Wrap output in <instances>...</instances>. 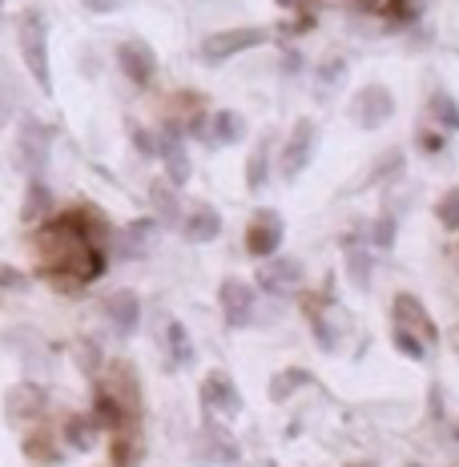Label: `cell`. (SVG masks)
<instances>
[{
	"label": "cell",
	"mask_w": 459,
	"mask_h": 467,
	"mask_svg": "<svg viewBox=\"0 0 459 467\" xmlns=\"http://www.w3.org/2000/svg\"><path fill=\"white\" fill-rule=\"evenodd\" d=\"M315 335H318V347L322 350H335V335H330V327L322 323V318H315Z\"/></svg>",
	"instance_id": "d590c367"
},
{
	"label": "cell",
	"mask_w": 459,
	"mask_h": 467,
	"mask_svg": "<svg viewBox=\"0 0 459 467\" xmlns=\"http://www.w3.org/2000/svg\"><path fill=\"white\" fill-rule=\"evenodd\" d=\"M427 109L443 130H459V105L452 101L447 93H432V101H427Z\"/></svg>",
	"instance_id": "d4e9b609"
},
{
	"label": "cell",
	"mask_w": 459,
	"mask_h": 467,
	"mask_svg": "<svg viewBox=\"0 0 459 467\" xmlns=\"http://www.w3.org/2000/svg\"><path fill=\"white\" fill-rule=\"evenodd\" d=\"M432 415H443V399H439V387H432Z\"/></svg>",
	"instance_id": "74e56055"
},
{
	"label": "cell",
	"mask_w": 459,
	"mask_h": 467,
	"mask_svg": "<svg viewBox=\"0 0 459 467\" xmlns=\"http://www.w3.org/2000/svg\"><path fill=\"white\" fill-rule=\"evenodd\" d=\"M48 153H53V130L37 117H21V130H16V145H13V161L21 165L28 178H41Z\"/></svg>",
	"instance_id": "3957f363"
},
{
	"label": "cell",
	"mask_w": 459,
	"mask_h": 467,
	"mask_svg": "<svg viewBox=\"0 0 459 467\" xmlns=\"http://www.w3.org/2000/svg\"><path fill=\"white\" fill-rule=\"evenodd\" d=\"M343 69H347V61H327V65H322V81H327V85L339 81L335 73H343Z\"/></svg>",
	"instance_id": "8d00e7d4"
},
{
	"label": "cell",
	"mask_w": 459,
	"mask_h": 467,
	"mask_svg": "<svg viewBox=\"0 0 459 467\" xmlns=\"http://www.w3.org/2000/svg\"><path fill=\"white\" fill-rule=\"evenodd\" d=\"M158 153L165 158V178H170V186H173V190H182L185 182H190V173H193L190 153H185V141L178 138V133H170V138L158 145Z\"/></svg>",
	"instance_id": "2e32d148"
},
{
	"label": "cell",
	"mask_w": 459,
	"mask_h": 467,
	"mask_svg": "<svg viewBox=\"0 0 459 467\" xmlns=\"http://www.w3.org/2000/svg\"><path fill=\"white\" fill-rule=\"evenodd\" d=\"M218 303H222V315H226L230 327H246L254 318V303H258V295H254L250 282L242 278H226L218 290Z\"/></svg>",
	"instance_id": "9c48e42d"
},
{
	"label": "cell",
	"mask_w": 459,
	"mask_h": 467,
	"mask_svg": "<svg viewBox=\"0 0 459 467\" xmlns=\"http://www.w3.org/2000/svg\"><path fill=\"white\" fill-rule=\"evenodd\" d=\"M415 141H419V150H423V153H443V145H447L439 130H419Z\"/></svg>",
	"instance_id": "e575fe53"
},
{
	"label": "cell",
	"mask_w": 459,
	"mask_h": 467,
	"mask_svg": "<svg viewBox=\"0 0 459 467\" xmlns=\"http://www.w3.org/2000/svg\"><path fill=\"white\" fill-rule=\"evenodd\" d=\"M165 347H170V358L178 367H190L193 363V343H190V330L182 323H170L165 327Z\"/></svg>",
	"instance_id": "603a6c76"
},
{
	"label": "cell",
	"mask_w": 459,
	"mask_h": 467,
	"mask_svg": "<svg viewBox=\"0 0 459 467\" xmlns=\"http://www.w3.org/2000/svg\"><path fill=\"white\" fill-rule=\"evenodd\" d=\"M28 286V275H21L16 266H5L0 262V290H25Z\"/></svg>",
	"instance_id": "836d02e7"
},
{
	"label": "cell",
	"mask_w": 459,
	"mask_h": 467,
	"mask_svg": "<svg viewBox=\"0 0 459 467\" xmlns=\"http://www.w3.org/2000/svg\"><path fill=\"white\" fill-rule=\"evenodd\" d=\"M150 198H153V206H158V213H162V222H170V226H178V218H182V210H178V198H173V190L170 186H153L150 190Z\"/></svg>",
	"instance_id": "484cf974"
},
{
	"label": "cell",
	"mask_w": 459,
	"mask_h": 467,
	"mask_svg": "<svg viewBox=\"0 0 459 467\" xmlns=\"http://www.w3.org/2000/svg\"><path fill=\"white\" fill-rule=\"evenodd\" d=\"M455 440H459V423H455Z\"/></svg>",
	"instance_id": "ab89813d"
},
{
	"label": "cell",
	"mask_w": 459,
	"mask_h": 467,
	"mask_svg": "<svg viewBox=\"0 0 459 467\" xmlns=\"http://www.w3.org/2000/svg\"><path fill=\"white\" fill-rule=\"evenodd\" d=\"M350 117H355L363 130H379L395 117V97H391L387 85H363L350 101Z\"/></svg>",
	"instance_id": "5b68a950"
},
{
	"label": "cell",
	"mask_w": 459,
	"mask_h": 467,
	"mask_svg": "<svg viewBox=\"0 0 459 467\" xmlns=\"http://www.w3.org/2000/svg\"><path fill=\"white\" fill-rule=\"evenodd\" d=\"M48 213H53V190H48L41 178H28L21 218L25 222H48Z\"/></svg>",
	"instance_id": "ac0fdd59"
},
{
	"label": "cell",
	"mask_w": 459,
	"mask_h": 467,
	"mask_svg": "<svg viewBox=\"0 0 459 467\" xmlns=\"http://www.w3.org/2000/svg\"><path fill=\"white\" fill-rule=\"evenodd\" d=\"M77 363H81L89 375H97L101 371V350H97L89 338H81V343H77Z\"/></svg>",
	"instance_id": "1f68e13d"
},
{
	"label": "cell",
	"mask_w": 459,
	"mask_h": 467,
	"mask_svg": "<svg viewBox=\"0 0 459 467\" xmlns=\"http://www.w3.org/2000/svg\"><path fill=\"white\" fill-rule=\"evenodd\" d=\"M258 282L270 290V295H295L302 282H307V270H302L298 258H275L270 254V262L258 270Z\"/></svg>",
	"instance_id": "30bf717a"
},
{
	"label": "cell",
	"mask_w": 459,
	"mask_h": 467,
	"mask_svg": "<svg viewBox=\"0 0 459 467\" xmlns=\"http://www.w3.org/2000/svg\"><path fill=\"white\" fill-rule=\"evenodd\" d=\"M198 138L206 145H234L242 138V117L230 113V109L210 113L206 121H198Z\"/></svg>",
	"instance_id": "9a60e30c"
},
{
	"label": "cell",
	"mask_w": 459,
	"mask_h": 467,
	"mask_svg": "<svg viewBox=\"0 0 459 467\" xmlns=\"http://www.w3.org/2000/svg\"><path fill=\"white\" fill-rule=\"evenodd\" d=\"M97 431H101V423H97L93 415H69V420H65V443L77 447V451H93Z\"/></svg>",
	"instance_id": "ffe728a7"
},
{
	"label": "cell",
	"mask_w": 459,
	"mask_h": 467,
	"mask_svg": "<svg viewBox=\"0 0 459 467\" xmlns=\"http://www.w3.org/2000/svg\"><path fill=\"white\" fill-rule=\"evenodd\" d=\"M202 399H206V411H222V415H238L242 411V395L234 387V379L226 371H210L202 383Z\"/></svg>",
	"instance_id": "7c38bea8"
},
{
	"label": "cell",
	"mask_w": 459,
	"mask_h": 467,
	"mask_svg": "<svg viewBox=\"0 0 459 467\" xmlns=\"http://www.w3.org/2000/svg\"><path fill=\"white\" fill-rule=\"evenodd\" d=\"M347 266H350V282H355L359 290H370V270H375V266H370V254H367V250H350V262H347Z\"/></svg>",
	"instance_id": "f1b7e54d"
},
{
	"label": "cell",
	"mask_w": 459,
	"mask_h": 467,
	"mask_svg": "<svg viewBox=\"0 0 459 467\" xmlns=\"http://www.w3.org/2000/svg\"><path fill=\"white\" fill-rule=\"evenodd\" d=\"M0 5H5V0H0Z\"/></svg>",
	"instance_id": "60d3db41"
},
{
	"label": "cell",
	"mask_w": 459,
	"mask_h": 467,
	"mask_svg": "<svg viewBox=\"0 0 459 467\" xmlns=\"http://www.w3.org/2000/svg\"><path fill=\"white\" fill-rule=\"evenodd\" d=\"M105 318L113 323L117 335H133L141 323V303H138V295L133 290H113L110 298H105Z\"/></svg>",
	"instance_id": "5bb4252c"
},
{
	"label": "cell",
	"mask_w": 459,
	"mask_h": 467,
	"mask_svg": "<svg viewBox=\"0 0 459 467\" xmlns=\"http://www.w3.org/2000/svg\"><path fill=\"white\" fill-rule=\"evenodd\" d=\"M435 218H439V226L443 230H459V190H447L443 198L435 202Z\"/></svg>",
	"instance_id": "4316f807"
},
{
	"label": "cell",
	"mask_w": 459,
	"mask_h": 467,
	"mask_svg": "<svg viewBox=\"0 0 459 467\" xmlns=\"http://www.w3.org/2000/svg\"><path fill=\"white\" fill-rule=\"evenodd\" d=\"M202 460H210V463H238V447L230 443V435H226V427H218L206 415V431H202Z\"/></svg>",
	"instance_id": "e0dca14e"
},
{
	"label": "cell",
	"mask_w": 459,
	"mask_h": 467,
	"mask_svg": "<svg viewBox=\"0 0 459 467\" xmlns=\"http://www.w3.org/2000/svg\"><path fill=\"white\" fill-rule=\"evenodd\" d=\"M117 65H121V73L130 77L133 85H153V77H158V53H153L145 41H121L117 45Z\"/></svg>",
	"instance_id": "ba28073f"
},
{
	"label": "cell",
	"mask_w": 459,
	"mask_h": 467,
	"mask_svg": "<svg viewBox=\"0 0 459 467\" xmlns=\"http://www.w3.org/2000/svg\"><path fill=\"white\" fill-rule=\"evenodd\" d=\"M13 109H16V89H13V77H8V65H0V125H8Z\"/></svg>",
	"instance_id": "4dcf8cb0"
},
{
	"label": "cell",
	"mask_w": 459,
	"mask_h": 467,
	"mask_svg": "<svg viewBox=\"0 0 459 467\" xmlns=\"http://www.w3.org/2000/svg\"><path fill=\"white\" fill-rule=\"evenodd\" d=\"M218 234H222V213L214 206H198L190 213V222H185V238L198 242V246L202 242H214Z\"/></svg>",
	"instance_id": "d6986e66"
},
{
	"label": "cell",
	"mask_w": 459,
	"mask_h": 467,
	"mask_svg": "<svg viewBox=\"0 0 459 467\" xmlns=\"http://www.w3.org/2000/svg\"><path fill=\"white\" fill-rule=\"evenodd\" d=\"M391 343H395V350H399V355H407V358H415V363H423V355H427V343H423V338H415L412 330L395 327V335H391Z\"/></svg>",
	"instance_id": "83f0119b"
},
{
	"label": "cell",
	"mask_w": 459,
	"mask_h": 467,
	"mask_svg": "<svg viewBox=\"0 0 459 467\" xmlns=\"http://www.w3.org/2000/svg\"><path fill=\"white\" fill-rule=\"evenodd\" d=\"M278 5H282V8H298L302 0H278Z\"/></svg>",
	"instance_id": "f35d334b"
},
{
	"label": "cell",
	"mask_w": 459,
	"mask_h": 467,
	"mask_svg": "<svg viewBox=\"0 0 459 467\" xmlns=\"http://www.w3.org/2000/svg\"><path fill=\"white\" fill-rule=\"evenodd\" d=\"M395 218H391V213H387V218H375V222H370V246H375V250H391V246H395Z\"/></svg>",
	"instance_id": "f546056e"
},
{
	"label": "cell",
	"mask_w": 459,
	"mask_h": 467,
	"mask_svg": "<svg viewBox=\"0 0 459 467\" xmlns=\"http://www.w3.org/2000/svg\"><path fill=\"white\" fill-rule=\"evenodd\" d=\"M270 182V138H262L258 145H254L250 153V165H246V186L258 193L262 186Z\"/></svg>",
	"instance_id": "44dd1931"
},
{
	"label": "cell",
	"mask_w": 459,
	"mask_h": 467,
	"mask_svg": "<svg viewBox=\"0 0 459 467\" xmlns=\"http://www.w3.org/2000/svg\"><path fill=\"white\" fill-rule=\"evenodd\" d=\"M270 41V33L262 25H246V28H222V33H210L206 41H202L198 48V57L206 65H222V61H230V57H238V53H250V48H258V45H266Z\"/></svg>",
	"instance_id": "277c9868"
},
{
	"label": "cell",
	"mask_w": 459,
	"mask_h": 467,
	"mask_svg": "<svg viewBox=\"0 0 459 467\" xmlns=\"http://www.w3.org/2000/svg\"><path fill=\"white\" fill-rule=\"evenodd\" d=\"M395 327H403V330H412L415 338H423V343H435V323H432V315H427V306L419 303L415 295H399L395 298Z\"/></svg>",
	"instance_id": "8fae6325"
},
{
	"label": "cell",
	"mask_w": 459,
	"mask_h": 467,
	"mask_svg": "<svg viewBox=\"0 0 459 467\" xmlns=\"http://www.w3.org/2000/svg\"><path fill=\"white\" fill-rule=\"evenodd\" d=\"M37 262H41L45 275H53L61 286H81V282H93L105 270L101 250L93 246V238L85 234L81 218H57L37 234L33 242Z\"/></svg>",
	"instance_id": "6da1fadb"
},
{
	"label": "cell",
	"mask_w": 459,
	"mask_h": 467,
	"mask_svg": "<svg viewBox=\"0 0 459 467\" xmlns=\"http://www.w3.org/2000/svg\"><path fill=\"white\" fill-rule=\"evenodd\" d=\"M133 150H138L141 158H158V138H153L150 130H138V125H133Z\"/></svg>",
	"instance_id": "d6a6232c"
},
{
	"label": "cell",
	"mask_w": 459,
	"mask_h": 467,
	"mask_svg": "<svg viewBox=\"0 0 459 467\" xmlns=\"http://www.w3.org/2000/svg\"><path fill=\"white\" fill-rule=\"evenodd\" d=\"M315 145H318V125L307 121V117L295 121L287 150H282V173H287V178H298V173L310 165V158H315Z\"/></svg>",
	"instance_id": "8992f818"
},
{
	"label": "cell",
	"mask_w": 459,
	"mask_h": 467,
	"mask_svg": "<svg viewBox=\"0 0 459 467\" xmlns=\"http://www.w3.org/2000/svg\"><path fill=\"white\" fill-rule=\"evenodd\" d=\"M395 173H403V153H399V150H387L383 158H379V161L367 170V178L359 182V186H383V182H391Z\"/></svg>",
	"instance_id": "7402d4cb"
},
{
	"label": "cell",
	"mask_w": 459,
	"mask_h": 467,
	"mask_svg": "<svg viewBox=\"0 0 459 467\" xmlns=\"http://www.w3.org/2000/svg\"><path fill=\"white\" fill-rule=\"evenodd\" d=\"M5 411H8V420H13V423H33V420H41V411H45V391H41V387H33V383L8 387Z\"/></svg>",
	"instance_id": "4fadbf2b"
},
{
	"label": "cell",
	"mask_w": 459,
	"mask_h": 467,
	"mask_svg": "<svg viewBox=\"0 0 459 467\" xmlns=\"http://www.w3.org/2000/svg\"><path fill=\"white\" fill-rule=\"evenodd\" d=\"M282 234H287V222L275 210H258L246 226V250L254 258H270L282 246Z\"/></svg>",
	"instance_id": "52a82bcc"
},
{
	"label": "cell",
	"mask_w": 459,
	"mask_h": 467,
	"mask_svg": "<svg viewBox=\"0 0 459 467\" xmlns=\"http://www.w3.org/2000/svg\"><path fill=\"white\" fill-rule=\"evenodd\" d=\"M307 383H310V375L302 371V367H290V371H282V375L270 379V399H278V403H282V399H290L298 387H307Z\"/></svg>",
	"instance_id": "cb8c5ba5"
},
{
	"label": "cell",
	"mask_w": 459,
	"mask_h": 467,
	"mask_svg": "<svg viewBox=\"0 0 459 467\" xmlns=\"http://www.w3.org/2000/svg\"><path fill=\"white\" fill-rule=\"evenodd\" d=\"M16 45H21L25 69L41 93H53V69H48V25L37 8H25L16 21Z\"/></svg>",
	"instance_id": "7a4b0ae2"
}]
</instances>
